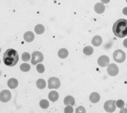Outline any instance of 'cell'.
I'll use <instances>...</instances> for the list:
<instances>
[{"label": "cell", "mask_w": 127, "mask_h": 113, "mask_svg": "<svg viewBox=\"0 0 127 113\" xmlns=\"http://www.w3.org/2000/svg\"><path fill=\"white\" fill-rule=\"evenodd\" d=\"M94 52V48L90 46H87L83 48V53L87 56L92 55Z\"/></svg>", "instance_id": "ffe728a7"}, {"label": "cell", "mask_w": 127, "mask_h": 113, "mask_svg": "<svg viewBox=\"0 0 127 113\" xmlns=\"http://www.w3.org/2000/svg\"><path fill=\"white\" fill-rule=\"evenodd\" d=\"M123 45L125 48H127V39H125L124 41H123Z\"/></svg>", "instance_id": "4dcf8cb0"}, {"label": "cell", "mask_w": 127, "mask_h": 113, "mask_svg": "<svg viewBox=\"0 0 127 113\" xmlns=\"http://www.w3.org/2000/svg\"><path fill=\"white\" fill-rule=\"evenodd\" d=\"M76 113H85L86 110L85 109V107L83 106H79L78 107L76 110Z\"/></svg>", "instance_id": "4316f807"}, {"label": "cell", "mask_w": 127, "mask_h": 113, "mask_svg": "<svg viewBox=\"0 0 127 113\" xmlns=\"http://www.w3.org/2000/svg\"><path fill=\"white\" fill-rule=\"evenodd\" d=\"M64 103L66 105H75V99L72 96H67L64 98Z\"/></svg>", "instance_id": "9a60e30c"}, {"label": "cell", "mask_w": 127, "mask_h": 113, "mask_svg": "<svg viewBox=\"0 0 127 113\" xmlns=\"http://www.w3.org/2000/svg\"><path fill=\"white\" fill-rule=\"evenodd\" d=\"M36 70L39 73H43L45 72V68L43 65L41 64V63H39L36 67Z\"/></svg>", "instance_id": "d4e9b609"}, {"label": "cell", "mask_w": 127, "mask_h": 113, "mask_svg": "<svg viewBox=\"0 0 127 113\" xmlns=\"http://www.w3.org/2000/svg\"><path fill=\"white\" fill-rule=\"evenodd\" d=\"M64 113H72L74 112V109L72 108V105H67V106L65 107L64 111Z\"/></svg>", "instance_id": "484cf974"}, {"label": "cell", "mask_w": 127, "mask_h": 113, "mask_svg": "<svg viewBox=\"0 0 127 113\" xmlns=\"http://www.w3.org/2000/svg\"><path fill=\"white\" fill-rule=\"evenodd\" d=\"M100 98H100V95L99 94V93L95 92L91 93V94L89 96L90 101L91 102H92L93 103H96L99 102Z\"/></svg>", "instance_id": "7c38bea8"}, {"label": "cell", "mask_w": 127, "mask_h": 113, "mask_svg": "<svg viewBox=\"0 0 127 113\" xmlns=\"http://www.w3.org/2000/svg\"><path fill=\"white\" fill-rule=\"evenodd\" d=\"M31 55L29 52H24L21 56V59L23 61H29L31 60Z\"/></svg>", "instance_id": "603a6c76"}, {"label": "cell", "mask_w": 127, "mask_h": 113, "mask_svg": "<svg viewBox=\"0 0 127 113\" xmlns=\"http://www.w3.org/2000/svg\"><path fill=\"white\" fill-rule=\"evenodd\" d=\"M94 10L99 14H101L105 11V6L103 3H97L94 6Z\"/></svg>", "instance_id": "30bf717a"}, {"label": "cell", "mask_w": 127, "mask_h": 113, "mask_svg": "<svg viewBox=\"0 0 127 113\" xmlns=\"http://www.w3.org/2000/svg\"><path fill=\"white\" fill-rule=\"evenodd\" d=\"M39 105L41 107L42 109H47L48 108V107H49V102H48V100H41L39 102Z\"/></svg>", "instance_id": "44dd1931"}, {"label": "cell", "mask_w": 127, "mask_h": 113, "mask_svg": "<svg viewBox=\"0 0 127 113\" xmlns=\"http://www.w3.org/2000/svg\"><path fill=\"white\" fill-rule=\"evenodd\" d=\"M110 63V59L107 56L103 55L100 56L97 60V63L100 67H105L108 66Z\"/></svg>", "instance_id": "9c48e42d"}, {"label": "cell", "mask_w": 127, "mask_h": 113, "mask_svg": "<svg viewBox=\"0 0 127 113\" xmlns=\"http://www.w3.org/2000/svg\"><path fill=\"white\" fill-rule=\"evenodd\" d=\"M43 54L39 51H35L32 54V60L31 63L32 65H37L43 61Z\"/></svg>", "instance_id": "277c9868"}, {"label": "cell", "mask_w": 127, "mask_h": 113, "mask_svg": "<svg viewBox=\"0 0 127 113\" xmlns=\"http://www.w3.org/2000/svg\"><path fill=\"white\" fill-rule=\"evenodd\" d=\"M61 85V82L59 78L56 77H51L48 80V89H58Z\"/></svg>", "instance_id": "5b68a950"}, {"label": "cell", "mask_w": 127, "mask_h": 113, "mask_svg": "<svg viewBox=\"0 0 127 113\" xmlns=\"http://www.w3.org/2000/svg\"><path fill=\"white\" fill-rule=\"evenodd\" d=\"M48 98L51 102H56L59 98V94L56 91H51L48 94Z\"/></svg>", "instance_id": "2e32d148"}, {"label": "cell", "mask_w": 127, "mask_h": 113, "mask_svg": "<svg viewBox=\"0 0 127 113\" xmlns=\"http://www.w3.org/2000/svg\"><path fill=\"white\" fill-rule=\"evenodd\" d=\"M104 109L108 113H114L116 111V101L115 100H108L104 104Z\"/></svg>", "instance_id": "8992f818"}, {"label": "cell", "mask_w": 127, "mask_h": 113, "mask_svg": "<svg viewBox=\"0 0 127 113\" xmlns=\"http://www.w3.org/2000/svg\"><path fill=\"white\" fill-rule=\"evenodd\" d=\"M107 73L111 76H117L119 73V68L117 66V65L114 63L108 65L107 67Z\"/></svg>", "instance_id": "52a82bcc"}, {"label": "cell", "mask_w": 127, "mask_h": 113, "mask_svg": "<svg viewBox=\"0 0 127 113\" xmlns=\"http://www.w3.org/2000/svg\"><path fill=\"white\" fill-rule=\"evenodd\" d=\"M127 113V109H125V108H122V109L120 111V113Z\"/></svg>", "instance_id": "f546056e"}, {"label": "cell", "mask_w": 127, "mask_h": 113, "mask_svg": "<svg viewBox=\"0 0 127 113\" xmlns=\"http://www.w3.org/2000/svg\"><path fill=\"white\" fill-rule=\"evenodd\" d=\"M123 14L125 16H127V7H125L123 9Z\"/></svg>", "instance_id": "83f0119b"}, {"label": "cell", "mask_w": 127, "mask_h": 113, "mask_svg": "<svg viewBox=\"0 0 127 113\" xmlns=\"http://www.w3.org/2000/svg\"><path fill=\"white\" fill-rule=\"evenodd\" d=\"M36 86L39 89H45L46 87V81L43 79H39L36 82Z\"/></svg>", "instance_id": "d6986e66"}, {"label": "cell", "mask_w": 127, "mask_h": 113, "mask_svg": "<svg viewBox=\"0 0 127 113\" xmlns=\"http://www.w3.org/2000/svg\"><path fill=\"white\" fill-rule=\"evenodd\" d=\"M3 61L6 66L13 67L16 65L19 61L18 52L13 48H8L3 54Z\"/></svg>", "instance_id": "7a4b0ae2"}, {"label": "cell", "mask_w": 127, "mask_h": 113, "mask_svg": "<svg viewBox=\"0 0 127 113\" xmlns=\"http://www.w3.org/2000/svg\"><path fill=\"white\" fill-rule=\"evenodd\" d=\"M113 58L115 61L119 63L124 62L126 59V54L124 51L122 50L118 49L114 52L113 54Z\"/></svg>", "instance_id": "3957f363"}, {"label": "cell", "mask_w": 127, "mask_h": 113, "mask_svg": "<svg viewBox=\"0 0 127 113\" xmlns=\"http://www.w3.org/2000/svg\"><path fill=\"white\" fill-rule=\"evenodd\" d=\"M102 42H103V39L100 36H95L92 39V45L95 47L100 46L102 44Z\"/></svg>", "instance_id": "4fadbf2b"}, {"label": "cell", "mask_w": 127, "mask_h": 113, "mask_svg": "<svg viewBox=\"0 0 127 113\" xmlns=\"http://www.w3.org/2000/svg\"><path fill=\"white\" fill-rule=\"evenodd\" d=\"M101 1L102 3H103V4H107V3L110 1V0H101Z\"/></svg>", "instance_id": "f1b7e54d"}, {"label": "cell", "mask_w": 127, "mask_h": 113, "mask_svg": "<svg viewBox=\"0 0 127 113\" xmlns=\"http://www.w3.org/2000/svg\"><path fill=\"white\" fill-rule=\"evenodd\" d=\"M34 34L31 31L26 32L23 36V38L27 42H32L34 39Z\"/></svg>", "instance_id": "8fae6325"}, {"label": "cell", "mask_w": 127, "mask_h": 113, "mask_svg": "<svg viewBox=\"0 0 127 113\" xmlns=\"http://www.w3.org/2000/svg\"><path fill=\"white\" fill-rule=\"evenodd\" d=\"M12 94L8 90H2L0 93V100L3 103H6L11 99Z\"/></svg>", "instance_id": "ba28073f"}, {"label": "cell", "mask_w": 127, "mask_h": 113, "mask_svg": "<svg viewBox=\"0 0 127 113\" xmlns=\"http://www.w3.org/2000/svg\"><path fill=\"white\" fill-rule=\"evenodd\" d=\"M116 105L118 107V108L119 109H122L123 108L125 105V102L122 100H118L116 102Z\"/></svg>", "instance_id": "cb8c5ba5"}, {"label": "cell", "mask_w": 127, "mask_h": 113, "mask_svg": "<svg viewBox=\"0 0 127 113\" xmlns=\"http://www.w3.org/2000/svg\"><path fill=\"white\" fill-rule=\"evenodd\" d=\"M112 31L116 36L123 38L127 36V20L125 19H118L113 25Z\"/></svg>", "instance_id": "6da1fadb"}, {"label": "cell", "mask_w": 127, "mask_h": 113, "mask_svg": "<svg viewBox=\"0 0 127 113\" xmlns=\"http://www.w3.org/2000/svg\"></svg>", "instance_id": "d6a6232c"}, {"label": "cell", "mask_w": 127, "mask_h": 113, "mask_svg": "<svg viewBox=\"0 0 127 113\" xmlns=\"http://www.w3.org/2000/svg\"><path fill=\"white\" fill-rule=\"evenodd\" d=\"M126 1H127V0H126Z\"/></svg>", "instance_id": "1f68e13d"}, {"label": "cell", "mask_w": 127, "mask_h": 113, "mask_svg": "<svg viewBox=\"0 0 127 113\" xmlns=\"http://www.w3.org/2000/svg\"><path fill=\"white\" fill-rule=\"evenodd\" d=\"M68 56V51L66 48H61L58 51V56L61 59H65Z\"/></svg>", "instance_id": "e0dca14e"}, {"label": "cell", "mask_w": 127, "mask_h": 113, "mask_svg": "<svg viewBox=\"0 0 127 113\" xmlns=\"http://www.w3.org/2000/svg\"><path fill=\"white\" fill-rule=\"evenodd\" d=\"M20 69L23 72H28L31 70V66L30 65L27 63H23L20 65Z\"/></svg>", "instance_id": "7402d4cb"}, {"label": "cell", "mask_w": 127, "mask_h": 113, "mask_svg": "<svg viewBox=\"0 0 127 113\" xmlns=\"http://www.w3.org/2000/svg\"><path fill=\"white\" fill-rule=\"evenodd\" d=\"M34 31L37 34H42L45 32V27L41 24H38L34 28Z\"/></svg>", "instance_id": "ac0fdd59"}, {"label": "cell", "mask_w": 127, "mask_h": 113, "mask_svg": "<svg viewBox=\"0 0 127 113\" xmlns=\"http://www.w3.org/2000/svg\"><path fill=\"white\" fill-rule=\"evenodd\" d=\"M7 85H8L9 88L12 89H14L18 86V81L16 78H10V79H8Z\"/></svg>", "instance_id": "5bb4252c"}]
</instances>
